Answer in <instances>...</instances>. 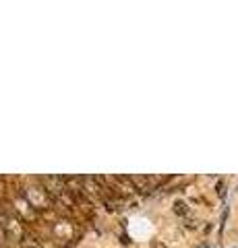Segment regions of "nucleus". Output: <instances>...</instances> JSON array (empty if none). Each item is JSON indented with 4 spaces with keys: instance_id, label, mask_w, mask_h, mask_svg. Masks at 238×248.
<instances>
[{
    "instance_id": "obj_1",
    "label": "nucleus",
    "mask_w": 238,
    "mask_h": 248,
    "mask_svg": "<svg viewBox=\"0 0 238 248\" xmlns=\"http://www.w3.org/2000/svg\"><path fill=\"white\" fill-rule=\"evenodd\" d=\"M27 201L29 205H33L37 209H44L48 205V190L42 188V186H29L27 188Z\"/></svg>"
},
{
    "instance_id": "obj_2",
    "label": "nucleus",
    "mask_w": 238,
    "mask_h": 248,
    "mask_svg": "<svg viewBox=\"0 0 238 248\" xmlns=\"http://www.w3.org/2000/svg\"><path fill=\"white\" fill-rule=\"evenodd\" d=\"M44 188L50 192H64V180L58 176H48L44 178Z\"/></svg>"
},
{
    "instance_id": "obj_3",
    "label": "nucleus",
    "mask_w": 238,
    "mask_h": 248,
    "mask_svg": "<svg viewBox=\"0 0 238 248\" xmlns=\"http://www.w3.org/2000/svg\"><path fill=\"white\" fill-rule=\"evenodd\" d=\"M23 248H40V244H37L33 238H25V242H23Z\"/></svg>"
},
{
    "instance_id": "obj_4",
    "label": "nucleus",
    "mask_w": 238,
    "mask_h": 248,
    "mask_svg": "<svg viewBox=\"0 0 238 248\" xmlns=\"http://www.w3.org/2000/svg\"><path fill=\"white\" fill-rule=\"evenodd\" d=\"M176 213H187V205L178 201V203H176Z\"/></svg>"
}]
</instances>
